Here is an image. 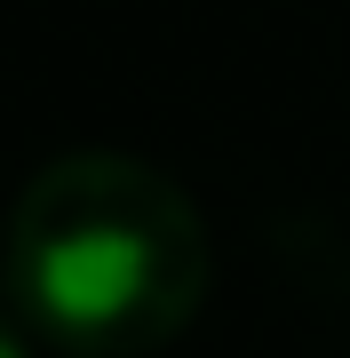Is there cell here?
<instances>
[{"label": "cell", "mask_w": 350, "mask_h": 358, "mask_svg": "<svg viewBox=\"0 0 350 358\" xmlns=\"http://www.w3.org/2000/svg\"><path fill=\"white\" fill-rule=\"evenodd\" d=\"M215 279L207 223L175 176L119 152H72L16 192L0 287L24 334L72 358H143L199 319Z\"/></svg>", "instance_id": "obj_1"}, {"label": "cell", "mask_w": 350, "mask_h": 358, "mask_svg": "<svg viewBox=\"0 0 350 358\" xmlns=\"http://www.w3.org/2000/svg\"><path fill=\"white\" fill-rule=\"evenodd\" d=\"M0 358H32V343H24V319H16V310H0Z\"/></svg>", "instance_id": "obj_2"}]
</instances>
